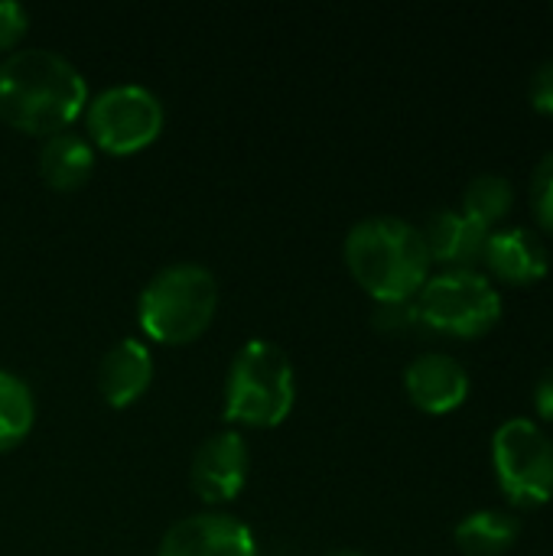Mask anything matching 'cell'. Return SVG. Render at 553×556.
Here are the masks:
<instances>
[{
  "label": "cell",
  "mask_w": 553,
  "mask_h": 556,
  "mask_svg": "<svg viewBox=\"0 0 553 556\" xmlns=\"http://www.w3.org/2000/svg\"><path fill=\"white\" fill-rule=\"evenodd\" d=\"M88 108V81L62 52L16 49L0 59V121L29 137L68 130Z\"/></svg>",
  "instance_id": "cell-1"
},
{
  "label": "cell",
  "mask_w": 553,
  "mask_h": 556,
  "mask_svg": "<svg viewBox=\"0 0 553 556\" xmlns=\"http://www.w3.org/2000/svg\"><path fill=\"white\" fill-rule=\"evenodd\" d=\"M342 257L355 283L375 303H411L430 280V254L417 225L375 215L349 228Z\"/></svg>",
  "instance_id": "cell-2"
},
{
  "label": "cell",
  "mask_w": 553,
  "mask_h": 556,
  "mask_svg": "<svg viewBox=\"0 0 553 556\" xmlns=\"http://www.w3.org/2000/svg\"><path fill=\"white\" fill-rule=\"evenodd\" d=\"M218 313V280L209 267L179 261L160 267L137 296L140 332L160 345H189Z\"/></svg>",
  "instance_id": "cell-3"
},
{
  "label": "cell",
  "mask_w": 553,
  "mask_h": 556,
  "mask_svg": "<svg viewBox=\"0 0 553 556\" xmlns=\"http://www.w3.org/2000/svg\"><path fill=\"white\" fill-rule=\"evenodd\" d=\"M297 404V375L290 355L267 342H244L225 375V420L251 430L280 427Z\"/></svg>",
  "instance_id": "cell-4"
},
{
  "label": "cell",
  "mask_w": 553,
  "mask_h": 556,
  "mask_svg": "<svg viewBox=\"0 0 553 556\" xmlns=\"http://www.w3.org/2000/svg\"><path fill=\"white\" fill-rule=\"evenodd\" d=\"M414 306L420 326L453 339H479L502 319V293L482 270L433 274Z\"/></svg>",
  "instance_id": "cell-5"
},
{
  "label": "cell",
  "mask_w": 553,
  "mask_h": 556,
  "mask_svg": "<svg viewBox=\"0 0 553 556\" xmlns=\"http://www.w3.org/2000/svg\"><path fill=\"white\" fill-rule=\"evenodd\" d=\"M166 124L163 101L143 85H111L88 98L85 108V130L95 150L111 156H134L160 140Z\"/></svg>",
  "instance_id": "cell-6"
},
{
  "label": "cell",
  "mask_w": 553,
  "mask_h": 556,
  "mask_svg": "<svg viewBox=\"0 0 553 556\" xmlns=\"http://www.w3.org/2000/svg\"><path fill=\"white\" fill-rule=\"evenodd\" d=\"M492 466L515 508H541L553 498V440L535 420L515 417L495 430Z\"/></svg>",
  "instance_id": "cell-7"
},
{
  "label": "cell",
  "mask_w": 553,
  "mask_h": 556,
  "mask_svg": "<svg viewBox=\"0 0 553 556\" xmlns=\"http://www.w3.org/2000/svg\"><path fill=\"white\" fill-rule=\"evenodd\" d=\"M251 472V453L238 430H222L202 440V446L192 456L189 485L205 505H228L235 502Z\"/></svg>",
  "instance_id": "cell-8"
},
{
  "label": "cell",
  "mask_w": 553,
  "mask_h": 556,
  "mask_svg": "<svg viewBox=\"0 0 553 556\" xmlns=\"http://www.w3.org/2000/svg\"><path fill=\"white\" fill-rule=\"evenodd\" d=\"M156 556H257V541L235 515L199 511L163 534Z\"/></svg>",
  "instance_id": "cell-9"
},
{
  "label": "cell",
  "mask_w": 553,
  "mask_h": 556,
  "mask_svg": "<svg viewBox=\"0 0 553 556\" xmlns=\"http://www.w3.org/2000/svg\"><path fill=\"white\" fill-rule=\"evenodd\" d=\"M404 391L417 410H424L430 417H443L466 404L469 371L447 352H427L407 365Z\"/></svg>",
  "instance_id": "cell-10"
},
{
  "label": "cell",
  "mask_w": 553,
  "mask_h": 556,
  "mask_svg": "<svg viewBox=\"0 0 553 556\" xmlns=\"http://www.w3.org/2000/svg\"><path fill=\"white\" fill-rule=\"evenodd\" d=\"M482 264L489 270L486 274L489 280H502L508 287H528L548 277L551 254L531 228H502V231H489Z\"/></svg>",
  "instance_id": "cell-11"
},
{
  "label": "cell",
  "mask_w": 553,
  "mask_h": 556,
  "mask_svg": "<svg viewBox=\"0 0 553 556\" xmlns=\"http://www.w3.org/2000/svg\"><path fill=\"white\" fill-rule=\"evenodd\" d=\"M430 264H440L443 270H479L489 231L469 222L456 208H440L427 218L420 228Z\"/></svg>",
  "instance_id": "cell-12"
},
{
  "label": "cell",
  "mask_w": 553,
  "mask_h": 556,
  "mask_svg": "<svg viewBox=\"0 0 553 556\" xmlns=\"http://www.w3.org/2000/svg\"><path fill=\"white\" fill-rule=\"evenodd\" d=\"M153 384V355L140 339L114 342L98 365V391L101 401L114 410L137 404Z\"/></svg>",
  "instance_id": "cell-13"
},
{
  "label": "cell",
  "mask_w": 553,
  "mask_h": 556,
  "mask_svg": "<svg viewBox=\"0 0 553 556\" xmlns=\"http://www.w3.org/2000/svg\"><path fill=\"white\" fill-rule=\"evenodd\" d=\"M95 173V147L88 137L75 130H62L42 140L39 150V176L55 192H75L81 189Z\"/></svg>",
  "instance_id": "cell-14"
},
{
  "label": "cell",
  "mask_w": 553,
  "mask_h": 556,
  "mask_svg": "<svg viewBox=\"0 0 553 556\" xmlns=\"http://www.w3.org/2000/svg\"><path fill=\"white\" fill-rule=\"evenodd\" d=\"M518 534H521V525L515 515L499 511V508H482V511L466 515L453 538L463 556H502L515 547Z\"/></svg>",
  "instance_id": "cell-15"
},
{
  "label": "cell",
  "mask_w": 553,
  "mask_h": 556,
  "mask_svg": "<svg viewBox=\"0 0 553 556\" xmlns=\"http://www.w3.org/2000/svg\"><path fill=\"white\" fill-rule=\"evenodd\" d=\"M36 424V397L29 384L13 375L0 371V456L16 450Z\"/></svg>",
  "instance_id": "cell-16"
},
{
  "label": "cell",
  "mask_w": 553,
  "mask_h": 556,
  "mask_svg": "<svg viewBox=\"0 0 553 556\" xmlns=\"http://www.w3.org/2000/svg\"><path fill=\"white\" fill-rule=\"evenodd\" d=\"M512 205H515V189L499 173H479L476 179H469L463 192V215L486 231L505 222Z\"/></svg>",
  "instance_id": "cell-17"
},
{
  "label": "cell",
  "mask_w": 553,
  "mask_h": 556,
  "mask_svg": "<svg viewBox=\"0 0 553 556\" xmlns=\"http://www.w3.org/2000/svg\"><path fill=\"white\" fill-rule=\"evenodd\" d=\"M531 215L544 235H553V153H548L531 173Z\"/></svg>",
  "instance_id": "cell-18"
},
{
  "label": "cell",
  "mask_w": 553,
  "mask_h": 556,
  "mask_svg": "<svg viewBox=\"0 0 553 556\" xmlns=\"http://www.w3.org/2000/svg\"><path fill=\"white\" fill-rule=\"evenodd\" d=\"M29 33V13L16 0H0V55L16 52L23 36Z\"/></svg>",
  "instance_id": "cell-19"
},
{
  "label": "cell",
  "mask_w": 553,
  "mask_h": 556,
  "mask_svg": "<svg viewBox=\"0 0 553 556\" xmlns=\"http://www.w3.org/2000/svg\"><path fill=\"white\" fill-rule=\"evenodd\" d=\"M372 323L381 332H404V329L417 326L420 319H417V306L411 300V303H378Z\"/></svg>",
  "instance_id": "cell-20"
},
{
  "label": "cell",
  "mask_w": 553,
  "mask_h": 556,
  "mask_svg": "<svg viewBox=\"0 0 553 556\" xmlns=\"http://www.w3.org/2000/svg\"><path fill=\"white\" fill-rule=\"evenodd\" d=\"M528 98H531V108L538 114L553 117V55L535 68V75L528 81Z\"/></svg>",
  "instance_id": "cell-21"
},
{
  "label": "cell",
  "mask_w": 553,
  "mask_h": 556,
  "mask_svg": "<svg viewBox=\"0 0 553 556\" xmlns=\"http://www.w3.org/2000/svg\"><path fill=\"white\" fill-rule=\"evenodd\" d=\"M535 410H538V417L553 424V365L548 371H541V378L535 384Z\"/></svg>",
  "instance_id": "cell-22"
},
{
  "label": "cell",
  "mask_w": 553,
  "mask_h": 556,
  "mask_svg": "<svg viewBox=\"0 0 553 556\" xmlns=\"http://www.w3.org/2000/svg\"><path fill=\"white\" fill-rule=\"evenodd\" d=\"M329 556H368V554H359V551H339V554H329Z\"/></svg>",
  "instance_id": "cell-23"
}]
</instances>
